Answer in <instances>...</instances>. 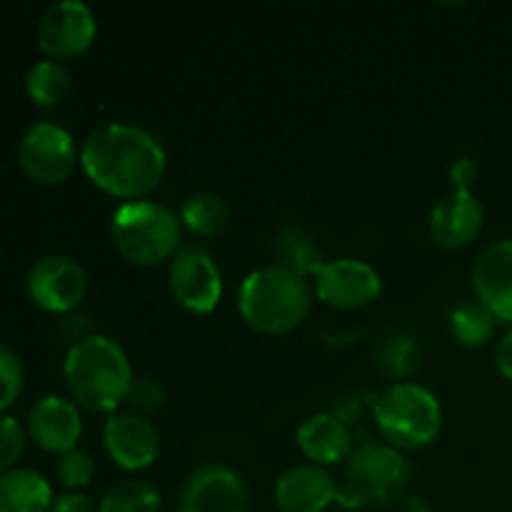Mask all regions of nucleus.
<instances>
[{
	"mask_svg": "<svg viewBox=\"0 0 512 512\" xmlns=\"http://www.w3.org/2000/svg\"><path fill=\"white\" fill-rule=\"evenodd\" d=\"M25 90L33 98V103L43 105V108H53L70 90L68 68L58 60H38V63L30 65L28 75H25Z\"/></svg>",
	"mask_w": 512,
	"mask_h": 512,
	"instance_id": "obj_22",
	"label": "nucleus"
},
{
	"mask_svg": "<svg viewBox=\"0 0 512 512\" xmlns=\"http://www.w3.org/2000/svg\"><path fill=\"white\" fill-rule=\"evenodd\" d=\"M180 235V215L158 200H128L110 220V240L115 250L135 265H158L175 258Z\"/></svg>",
	"mask_w": 512,
	"mask_h": 512,
	"instance_id": "obj_4",
	"label": "nucleus"
},
{
	"mask_svg": "<svg viewBox=\"0 0 512 512\" xmlns=\"http://www.w3.org/2000/svg\"><path fill=\"white\" fill-rule=\"evenodd\" d=\"M313 288L290 265H265L245 275L238 290V310L245 323L265 335H285L310 313Z\"/></svg>",
	"mask_w": 512,
	"mask_h": 512,
	"instance_id": "obj_3",
	"label": "nucleus"
},
{
	"mask_svg": "<svg viewBox=\"0 0 512 512\" xmlns=\"http://www.w3.org/2000/svg\"><path fill=\"white\" fill-rule=\"evenodd\" d=\"M495 365L503 378L512 380V328L500 338L498 348H495Z\"/></svg>",
	"mask_w": 512,
	"mask_h": 512,
	"instance_id": "obj_30",
	"label": "nucleus"
},
{
	"mask_svg": "<svg viewBox=\"0 0 512 512\" xmlns=\"http://www.w3.org/2000/svg\"><path fill=\"white\" fill-rule=\"evenodd\" d=\"M25 290L38 308L48 313H68L83 303L88 275L75 258L53 253L30 265Z\"/></svg>",
	"mask_w": 512,
	"mask_h": 512,
	"instance_id": "obj_8",
	"label": "nucleus"
},
{
	"mask_svg": "<svg viewBox=\"0 0 512 512\" xmlns=\"http://www.w3.org/2000/svg\"><path fill=\"white\" fill-rule=\"evenodd\" d=\"M315 293L330 308L358 310L383 293L380 273L358 258H335L320 263L315 270Z\"/></svg>",
	"mask_w": 512,
	"mask_h": 512,
	"instance_id": "obj_11",
	"label": "nucleus"
},
{
	"mask_svg": "<svg viewBox=\"0 0 512 512\" xmlns=\"http://www.w3.org/2000/svg\"><path fill=\"white\" fill-rule=\"evenodd\" d=\"M495 325H498V318L480 300L460 303L450 313V333L465 348H478V345L488 343L495 333Z\"/></svg>",
	"mask_w": 512,
	"mask_h": 512,
	"instance_id": "obj_20",
	"label": "nucleus"
},
{
	"mask_svg": "<svg viewBox=\"0 0 512 512\" xmlns=\"http://www.w3.org/2000/svg\"><path fill=\"white\" fill-rule=\"evenodd\" d=\"M25 385L23 360L10 348L0 345V413L10 408L20 398Z\"/></svg>",
	"mask_w": 512,
	"mask_h": 512,
	"instance_id": "obj_25",
	"label": "nucleus"
},
{
	"mask_svg": "<svg viewBox=\"0 0 512 512\" xmlns=\"http://www.w3.org/2000/svg\"><path fill=\"white\" fill-rule=\"evenodd\" d=\"M98 512H163V495L145 480H123L105 490Z\"/></svg>",
	"mask_w": 512,
	"mask_h": 512,
	"instance_id": "obj_21",
	"label": "nucleus"
},
{
	"mask_svg": "<svg viewBox=\"0 0 512 512\" xmlns=\"http://www.w3.org/2000/svg\"><path fill=\"white\" fill-rule=\"evenodd\" d=\"M410 480L408 460L393 445L365 443L345 460V483L338 500L348 508L388 505L403 493Z\"/></svg>",
	"mask_w": 512,
	"mask_h": 512,
	"instance_id": "obj_6",
	"label": "nucleus"
},
{
	"mask_svg": "<svg viewBox=\"0 0 512 512\" xmlns=\"http://www.w3.org/2000/svg\"><path fill=\"white\" fill-rule=\"evenodd\" d=\"M485 210L473 190H448L433 205L428 218L430 238L443 248H463L478 238L483 228Z\"/></svg>",
	"mask_w": 512,
	"mask_h": 512,
	"instance_id": "obj_15",
	"label": "nucleus"
},
{
	"mask_svg": "<svg viewBox=\"0 0 512 512\" xmlns=\"http://www.w3.org/2000/svg\"><path fill=\"white\" fill-rule=\"evenodd\" d=\"M170 293L190 313H210L223 298V275L203 248H183L170 260Z\"/></svg>",
	"mask_w": 512,
	"mask_h": 512,
	"instance_id": "obj_12",
	"label": "nucleus"
},
{
	"mask_svg": "<svg viewBox=\"0 0 512 512\" xmlns=\"http://www.w3.org/2000/svg\"><path fill=\"white\" fill-rule=\"evenodd\" d=\"M298 448L315 465L343 463L353 455V433L335 413H315L295 433Z\"/></svg>",
	"mask_w": 512,
	"mask_h": 512,
	"instance_id": "obj_18",
	"label": "nucleus"
},
{
	"mask_svg": "<svg viewBox=\"0 0 512 512\" xmlns=\"http://www.w3.org/2000/svg\"><path fill=\"white\" fill-rule=\"evenodd\" d=\"M248 488L238 470L225 463L198 465L185 478L178 512H248Z\"/></svg>",
	"mask_w": 512,
	"mask_h": 512,
	"instance_id": "obj_10",
	"label": "nucleus"
},
{
	"mask_svg": "<svg viewBox=\"0 0 512 512\" xmlns=\"http://www.w3.org/2000/svg\"><path fill=\"white\" fill-rule=\"evenodd\" d=\"M50 512H98V505L83 493H63L53 500L50 505Z\"/></svg>",
	"mask_w": 512,
	"mask_h": 512,
	"instance_id": "obj_29",
	"label": "nucleus"
},
{
	"mask_svg": "<svg viewBox=\"0 0 512 512\" xmlns=\"http://www.w3.org/2000/svg\"><path fill=\"white\" fill-rule=\"evenodd\" d=\"M103 445L118 468L145 470L158 460L160 433L145 415L113 413L103 425Z\"/></svg>",
	"mask_w": 512,
	"mask_h": 512,
	"instance_id": "obj_13",
	"label": "nucleus"
},
{
	"mask_svg": "<svg viewBox=\"0 0 512 512\" xmlns=\"http://www.w3.org/2000/svg\"><path fill=\"white\" fill-rule=\"evenodd\" d=\"M473 288L483 305L503 323H512V238L483 248L473 265Z\"/></svg>",
	"mask_w": 512,
	"mask_h": 512,
	"instance_id": "obj_17",
	"label": "nucleus"
},
{
	"mask_svg": "<svg viewBox=\"0 0 512 512\" xmlns=\"http://www.w3.org/2000/svg\"><path fill=\"white\" fill-rule=\"evenodd\" d=\"M448 175H450V180H453L455 190H473L480 170L470 158H458V160H453V165H450Z\"/></svg>",
	"mask_w": 512,
	"mask_h": 512,
	"instance_id": "obj_28",
	"label": "nucleus"
},
{
	"mask_svg": "<svg viewBox=\"0 0 512 512\" xmlns=\"http://www.w3.org/2000/svg\"><path fill=\"white\" fill-rule=\"evenodd\" d=\"M25 430L40 450L63 455L78 448V440L83 435L80 408L63 395H43L30 405Z\"/></svg>",
	"mask_w": 512,
	"mask_h": 512,
	"instance_id": "obj_14",
	"label": "nucleus"
},
{
	"mask_svg": "<svg viewBox=\"0 0 512 512\" xmlns=\"http://www.w3.org/2000/svg\"><path fill=\"white\" fill-rule=\"evenodd\" d=\"M53 488L30 468H10L0 473V512H50Z\"/></svg>",
	"mask_w": 512,
	"mask_h": 512,
	"instance_id": "obj_19",
	"label": "nucleus"
},
{
	"mask_svg": "<svg viewBox=\"0 0 512 512\" xmlns=\"http://www.w3.org/2000/svg\"><path fill=\"white\" fill-rule=\"evenodd\" d=\"M80 165L100 190L128 203L143 200L158 188L168 155L150 130L133 123H108L85 138Z\"/></svg>",
	"mask_w": 512,
	"mask_h": 512,
	"instance_id": "obj_1",
	"label": "nucleus"
},
{
	"mask_svg": "<svg viewBox=\"0 0 512 512\" xmlns=\"http://www.w3.org/2000/svg\"><path fill=\"white\" fill-rule=\"evenodd\" d=\"M375 425L395 450H418L443 428V408L433 390L418 383H395L375 403Z\"/></svg>",
	"mask_w": 512,
	"mask_h": 512,
	"instance_id": "obj_5",
	"label": "nucleus"
},
{
	"mask_svg": "<svg viewBox=\"0 0 512 512\" xmlns=\"http://www.w3.org/2000/svg\"><path fill=\"white\" fill-rule=\"evenodd\" d=\"M98 33V20L83 0H58L38 23V45L50 60H70L90 48Z\"/></svg>",
	"mask_w": 512,
	"mask_h": 512,
	"instance_id": "obj_9",
	"label": "nucleus"
},
{
	"mask_svg": "<svg viewBox=\"0 0 512 512\" xmlns=\"http://www.w3.org/2000/svg\"><path fill=\"white\" fill-rule=\"evenodd\" d=\"M63 375L78 408L110 415L128 400L135 380L128 355L108 335H88L70 345Z\"/></svg>",
	"mask_w": 512,
	"mask_h": 512,
	"instance_id": "obj_2",
	"label": "nucleus"
},
{
	"mask_svg": "<svg viewBox=\"0 0 512 512\" xmlns=\"http://www.w3.org/2000/svg\"><path fill=\"white\" fill-rule=\"evenodd\" d=\"M130 403L138 410H158L165 403V390L153 378H135L128 395Z\"/></svg>",
	"mask_w": 512,
	"mask_h": 512,
	"instance_id": "obj_27",
	"label": "nucleus"
},
{
	"mask_svg": "<svg viewBox=\"0 0 512 512\" xmlns=\"http://www.w3.org/2000/svg\"><path fill=\"white\" fill-rule=\"evenodd\" d=\"M25 438H28V430L20 425V420L0 413V473L15 468L25 450Z\"/></svg>",
	"mask_w": 512,
	"mask_h": 512,
	"instance_id": "obj_26",
	"label": "nucleus"
},
{
	"mask_svg": "<svg viewBox=\"0 0 512 512\" xmlns=\"http://www.w3.org/2000/svg\"><path fill=\"white\" fill-rule=\"evenodd\" d=\"M180 223L198 235H218L228 223V205L218 193L200 190L185 198L180 208Z\"/></svg>",
	"mask_w": 512,
	"mask_h": 512,
	"instance_id": "obj_23",
	"label": "nucleus"
},
{
	"mask_svg": "<svg viewBox=\"0 0 512 512\" xmlns=\"http://www.w3.org/2000/svg\"><path fill=\"white\" fill-rule=\"evenodd\" d=\"M273 498L283 512H325L338 500V483L323 465L300 463L280 475Z\"/></svg>",
	"mask_w": 512,
	"mask_h": 512,
	"instance_id": "obj_16",
	"label": "nucleus"
},
{
	"mask_svg": "<svg viewBox=\"0 0 512 512\" xmlns=\"http://www.w3.org/2000/svg\"><path fill=\"white\" fill-rule=\"evenodd\" d=\"M55 475H58V480L65 485V488H70L73 493H78L80 488L90 485V480H93V475H95L93 455L85 453V450H80V448L68 450V453H63L58 458Z\"/></svg>",
	"mask_w": 512,
	"mask_h": 512,
	"instance_id": "obj_24",
	"label": "nucleus"
},
{
	"mask_svg": "<svg viewBox=\"0 0 512 512\" xmlns=\"http://www.w3.org/2000/svg\"><path fill=\"white\" fill-rule=\"evenodd\" d=\"M18 163L35 183L55 185L70 178L80 163L75 138L58 123L40 120L23 133L18 143Z\"/></svg>",
	"mask_w": 512,
	"mask_h": 512,
	"instance_id": "obj_7",
	"label": "nucleus"
}]
</instances>
